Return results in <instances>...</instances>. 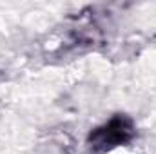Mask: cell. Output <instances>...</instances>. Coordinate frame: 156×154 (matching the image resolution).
I'll return each mask as SVG.
<instances>
[{"label": "cell", "instance_id": "6da1fadb", "mask_svg": "<svg viewBox=\"0 0 156 154\" xmlns=\"http://www.w3.org/2000/svg\"><path fill=\"white\" fill-rule=\"evenodd\" d=\"M134 134V127L133 121L123 114H118L111 118L105 125L98 127L96 131L91 132V147L94 149H102V151H109L113 147H118L125 142H129Z\"/></svg>", "mask_w": 156, "mask_h": 154}]
</instances>
